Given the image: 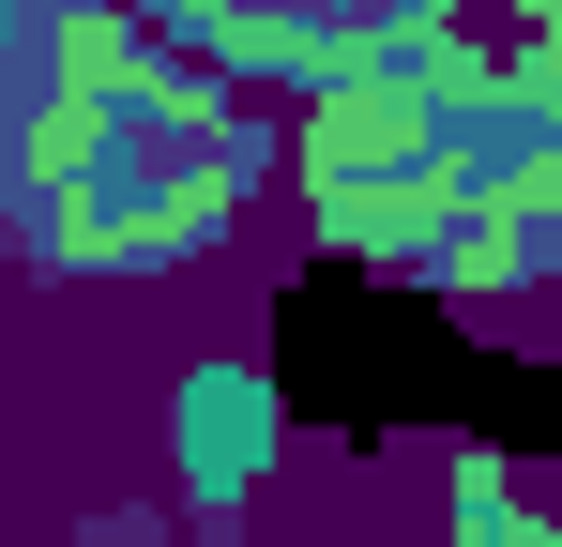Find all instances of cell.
I'll list each match as a JSON object with an SVG mask.
<instances>
[{
	"label": "cell",
	"mask_w": 562,
	"mask_h": 547,
	"mask_svg": "<svg viewBox=\"0 0 562 547\" xmlns=\"http://www.w3.org/2000/svg\"><path fill=\"white\" fill-rule=\"evenodd\" d=\"M289 182L350 274L532 289L562 259V62H486L471 31H426L304 107Z\"/></svg>",
	"instance_id": "1"
},
{
	"label": "cell",
	"mask_w": 562,
	"mask_h": 547,
	"mask_svg": "<svg viewBox=\"0 0 562 547\" xmlns=\"http://www.w3.org/2000/svg\"><path fill=\"white\" fill-rule=\"evenodd\" d=\"M15 198L61 274H168L259 198V122L213 77L153 62L122 15H77L46 107L15 122Z\"/></svg>",
	"instance_id": "2"
},
{
	"label": "cell",
	"mask_w": 562,
	"mask_h": 547,
	"mask_svg": "<svg viewBox=\"0 0 562 547\" xmlns=\"http://www.w3.org/2000/svg\"><path fill=\"white\" fill-rule=\"evenodd\" d=\"M183 62L213 77H259V91H350L380 77L395 46H426V31H457V0H137Z\"/></svg>",
	"instance_id": "3"
},
{
	"label": "cell",
	"mask_w": 562,
	"mask_h": 547,
	"mask_svg": "<svg viewBox=\"0 0 562 547\" xmlns=\"http://www.w3.org/2000/svg\"><path fill=\"white\" fill-rule=\"evenodd\" d=\"M517 31H532V46H548V62H562V0H517Z\"/></svg>",
	"instance_id": "6"
},
{
	"label": "cell",
	"mask_w": 562,
	"mask_h": 547,
	"mask_svg": "<svg viewBox=\"0 0 562 547\" xmlns=\"http://www.w3.org/2000/svg\"><path fill=\"white\" fill-rule=\"evenodd\" d=\"M259 456H274V380H259V365H198L183 380V471H198V502H228Z\"/></svg>",
	"instance_id": "4"
},
{
	"label": "cell",
	"mask_w": 562,
	"mask_h": 547,
	"mask_svg": "<svg viewBox=\"0 0 562 547\" xmlns=\"http://www.w3.org/2000/svg\"><path fill=\"white\" fill-rule=\"evenodd\" d=\"M457 533H471V547H562L548 517H532V502H517V487L486 471V456H471V471H457Z\"/></svg>",
	"instance_id": "5"
}]
</instances>
